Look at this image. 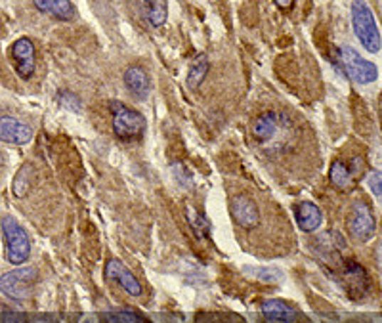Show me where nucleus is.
<instances>
[{"instance_id": "1", "label": "nucleus", "mask_w": 382, "mask_h": 323, "mask_svg": "<svg viewBox=\"0 0 382 323\" xmlns=\"http://www.w3.org/2000/svg\"><path fill=\"white\" fill-rule=\"evenodd\" d=\"M352 23L361 46L371 54H376L381 50V33L376 27L375 16L364 0L352 2Z\"/></svg>"}, {"instance_id": "2", "label": "nucleus", "mask_w": 382, "mask_h": 323, "mask_svg": "<svg viewBox=\"0 0 382 323\" xmlns=\"http://www.w3.org/2000/svg\"><path fill=\"white\" fill-rule=\"evenodd\" d=\"M2 224V233L6 239V258L12 264L19 266V264L27 263V258L31 255V241L27 232L23 230V226L19 224L18 220L12 216H4L0 220Z\"/></svg>"}, {"instance_id": "3", "label": "nucleus", "mask_w": 382, "mask_h": 323, "mask_svg": "<svg viewBox=\"0 0 382 323\" xmlns=\"http://www.w3.org/2000/svg\"><path fill=\"white\" fill-rule=\"evenodd\" d=\"M111 113H113V130L119 138L127 142L138 140L146 132V119L138 111L130 110L127 105L113 102L111 104Z\"/></svg>"}, {"instance_id": "4", "label": "nucleus", "mask_w": 382, "mask_h": 323, "mask_svg": "<svg viewBox=\"0 0 382 323\" xmlns=\"http://www.w3.org/2000/svg\"><path fill=\"white\" fill-rule=\"evenodd\" d=\"M340 65L346 71V75L359 85H369L378 79V69L373 61L365 60L364 55L350 46H342L340 48Z\"/></svg>"}, {"instance_id": "5", "label": "nucleus", "mask_w": 382, "mask_h": 323, "mask_svg": "<svg viewBox=\"0 0 382 323\" xmlns=\"http://www.w3.org/2000/svg\"><path fill=\"white\" fill-rule=\"evenodd\" d=\"M37 281L35 268H18L0 275V291L12 300H27L31 297V287Z\"/></svg>"}, {"instance_id": "6", "label": "nucleus", "mask_w": 382, "mask_h": 323, "mask_svg": "<svg viewBox=\"0 0 382 323\" xmlns=\"http://www.w3.org/2000/svg\"><path fill=\"white\" fill-rule=\"evenodd\" d=\"M12 61L16 73L23 80L31 79L35 71V44L29 38H18L12 46Z\"/></svg>"}, {"instance_id": "7", "label": "nucleus", "mask_w": 382, "mask_h": 323, "mask_svg": "<svg viewBox=\"0 0 382 323\" xmlns=\"http://www.w3.org/2000/svg\"><path fill=\"white\" fill-rule=\"evenodd\" d=\"M33 140V128L14 117H0V142L25 146Z\"/></svg>"}, {"instance_id": "8", "label": "nucleus", "mask_w": 382, "mask_h": 323, "mask_svg": "<svg viewBox=\"0 0 382 323\" xmlns=\"http://www.w3.org/2000/svg\"><path fill=\"white\" fill-rule=\"evenodd\" d=\"M230 213L237 224L243 228H255L260 224V213L256 203L249 196H235L230 201Z\"/></svg>"}, {"instance_id": "9", "label": "nucleus", "mask_w": 382, "mask_h": 323, "mask_svg": "<svg viewBox=\"0 0 382 323\" xmlns=\"http://www.w3.org/2000/svg\"><path fill=\"white\" fill-rule=\"evenodd\" d=\"M375 230L376 224L369 207L364 205V203H356L352 218H350V233H352L358 241H369V239L375 235Z\"/></svg>"}, {"instance_id": "10", "label": "nucleus", "mask_w": 382, "mask_h": 323, "mask_svg": "<svg viewBox=\"0 0 382 323\" xmlns=\"http://www.w3.org/2000/svg\"><path fill=\"white\" fill-rule=\"evenodd\" d=\"M105 275H107V280L117 281L128 295H132V297H140L142 295L140 281L130 274V270L121 260H117V258L107 260V264H105Z\"/></svg>"}, {"instance_id": "11", "label": "nucleus", "mask_w": 382, "mask_h": 323, "mask_svg": "<svg viewBox=\"0 0 382 323\" xmlns=\"http://www.w3.org/2000/svg\"><path fill=\"white\" fill-rule=\"evenodd\" d=\"M124 85L134 98L146 100L152 94V80L142 68H128L124 71Z\"/></svg>"}, {"instance_id": "12", "label": "nucleus", "mask_w": 382, "mask_h": 323, "mask_svg": "<svg viewBox=\"0 0 382 323\" xmlns=\"http://www.w3.org/2000/svg\"><path fill=\"white\" fill-rule=\"evenodd\" d=\"M140 10L152 27H161L169 16V0H140Z\"/></svg>"}, {"instance_id": "13", "label": "nucleus", "mask_w": 382, "mask_h": 323, "mask_svg": "<svg viewBox=\"0 0 382 323\" xmlns=\"http://www.w3.org/2000/svg\"><path fill=\"white\" fill-rule=\"evenodd\" d=\"M35 6L41 12L50 14V16H54L55 19H61V21H69L77 14L71 0H35Z\"/></svg>"}, {"instance_id": "14", "label": "nucleus", "mask_w": 382, "mask_h": 323, "mask_svg": "<svg viewBox=\"0 0 382 323\" xmlns=\"http://www.w3.org/2000/svg\"><path fill=\"white\" fill-rule=\"evenodd\" d=\"M322 220H323L322 211L317 208V205H314V203L309 201L298 205L297 222L302 232H316L317 228L322 226Z\"/></svg>"}, {"instance_id": "15", "label": "nucleus", "mask_w": 382, "mask_h": 323, "mask_svg": "<svg viewBox=\"0 0 382 323\" xmlns=\"http://www.w3.org/2000/svg\"><path fill=\"white\" fill-rule=\"evenodd\" d=\"M262 312H264V316H267L270 319H275V322H295V310H292L291 306H287L283 300H266V302L262 305Z\"/></svg>"}, {"instance_id": "16", "label": "nucleus", "mask_w": 382, "mask_h": 323, "mask_svg": "<svg viewBox=\"0 0 382 323\" xmlns=\"http://www.w3.org/2000/svg\"><path fill=\"white\" fill-rule=\"evenodd\" d=\"M277 130V115L275 113H264L262 117H258L255 122V136L260 142H266L270 138H273Z\"/></svg>"}, {"instance_id": "17", "label": "nucleus", "mask_w": 382, "mask_h": 323, "mask_svg": "<svg viewBox=\"0 0 382 323\" xmlns=\"http://www.w3.org/2000/svg\"><path fill=\"white\" fill-rule=\"evenodd\" d=\"M329 178H331V182H333L336 188H346L348 184L352 182V174H350V171H348L340 161H334L333 165H331Z\"/></svg>"}, {"instance_id": "18", "label": "nucleus", "mask_w": 382, "mask_h": 323, "mask_svg": "<svg viewBox=\"0 0 382 323\" xmlns=\"http://www.w3.org/2000/svg\"><path fill=\"white\" fill-rule=\"evenodd\" d=\"M31 188V165H23L19 169L14 180V196L16 197H25Z\"/></svg>"}, {"instance_id": "19", "label": "nucleus", "mask_w": 382, "mask_h": 323, "mask_svg": "<svg viewBox=\"0 0 382 323\" xmlns=\"http://www.w3.org/2000/svg\"><path fill=\"white\" fill-rule=\"evenodd\" d=\"M206 73H208V61L206 60L195 61L193 65H191V69H189V73H188V86L189 88H197V86H201V83L205 80Z\"/></svg>"}, {"instance_id": "20", "label": "nucleus", "mask_w": 382, "mask_h": 323, "mask_svg": "<svg viewBox=\"0 0 382 323\" xmlns=\"http://www.w3.org/2000/svg\"><path fill=\"white\" fill-rule=\"evenodd\" d=\"M105 323H149L144 316L140 314H134V312H115V314H107L105 316Z\"/></svg>"}, {"instance_id": "21", "label": "nucleus", "mask_w": 382, "mask_h": 323, "mask_svg": "<svg viewBox=\"0 0 382 323\" xmlns=\"http://www.w3.org/2000/svg\"><path fill=\"white\" fill-rule=\"evenodd\" d=\"M58 104H60L61 107H65V110L73 111V113L80 111L79 98L75 96L73 92H69V90H63V92H60V94H58Z\"/></svg>"}, {"instance_id": "22", "label": "nucleus", "mask_w": 382, "mask_h": 323, "mask_svg": "<svg viewBox=\"0 0 382 323\" xmlns=\"http://www.w3.org/2000/svg\"><path fill=\"white\" fill-rule=\"evenodd\" d=\"M189 218H191V226H193L197 238H208V230H211L208 220H206L203 214H195V218L189 214Z\"/></svg>"}, {"instance_id": "23", "label": "nucleus", "mask_w": 382, "mask_h": 323, "mask_svg": "<svg viewBox=\"0 0 382 323\" xmlns=\"http://www.w3.org/2000/svg\"><path fill=\"white\" fill-rule=\"evenodd\" d=\"M367 184H369V188L373 189V194H375L376 197L382 194V174L381 171H373L369 174V178H367Z\"/></svg>"}, {"instance_id": "24", "label": "nucleus", "mask_w": 382, "mask_h": 323, "mask_svg": "<svg viewBox=\"0 0 382 323\" xmlns=\"http://www.w3.org/2000/svg\"><path fill=\"white\" fill-rule=\"evenodd\" d=\"M258 277L264 281H281L283 280V274H281L280 270H273V268H260L258 272Z\"/></svg>"}, {"instance_id": "25", "label": "nucleus", "mask_w": 382, "mask_h": 323, "mask_svg": "<svg viewBox=\"0 0 382 323\" xmlns=\"http://www.w3.org/2000/svg\"><path fill=\"white\" fill-rule=\"evenodd\" d=\"M0 322L2 323H29L25 314H19V312H4L0 316Z\"/></svg>"}, {"instance_id": "26", "label": "nucleus", "mask_w": 382, "mask_h": 323, "mask_svg": "<svg viewBox=\"0 0 382 323\" xmlns=\"http://www.w3.org/2000/svg\"><path fill=\"white\" fill-rule=\"evenodd\" d=\"M273 2H275V4H277L281 10H291L292 2H295V0H273Z\"/></svg>"}, {"instance_id": "27", "label": "nucleus", "mask_w": 382, "mask_h": 323, "mask_svg": "<svg viewBox=\"0 0 382 323\" xmlns=\"http://www.w3.org/2000/svg\"><path fill=\"white\" fill-rule=\"evenodd\" d=\"M83 323H90V322H83Z\"/></svg>"}]
</instances>
